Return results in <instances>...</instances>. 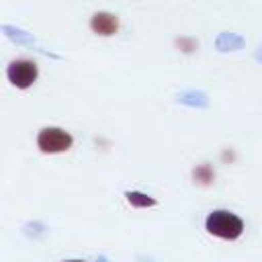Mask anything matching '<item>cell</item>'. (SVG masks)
<instances>
[{"label":"cell","mask_w":262,"mask_h":262,"mask_svg":"<svg viewBox=\"0 0 262 262\" xmlns=\"http://www.w3.org/2000/svg\"><path fill=\"white\" fill-rule=\"evenodd\" d=\"M37 147L43 154H61L72 147V135L59 127H45L37 135Z\"/></svg>","instance_id":"2"},{"label":"cell","mask_w":262,"mask_h":262,"mask_svg":"<svg viewBox=\"0 0 262 262\" xmlns=\"http://www.w3.org/2000/svg\"><path fill=\"white\" fill-rule=\"evenodd\" d=\"M8 80L16 88H29L37 80V66L29 59H16L8 66Z\"/></svg>","instance_id":"3"},{"label":"cell","mask_w":262,"mask_h":262,"mask_svg":"<svg viewBox=\"0 0 262 262\" xmlns=\"http://www.w3.org/2000/svg\"><path fill=\"white\" fill-rule=\"evenodd\" d=\"M125 196H127V201H129L133 207H154V205H156V201H154L151 196L141 194V192H127Z\"/></svg>","instance_id":"5"},{"label":"cell","mask_w":262,"mask_h":262,"mask_svg":"<svg viewBox=\"0 0 262 262\" xmlns=\"http://www.w3.org/2000/svg\"><path fill=\"white\" fill-rule=\"evenodd\" d=\"M207 231L215 237H221V239H237L244 231V221L229 213V211H213L209 217H207V223H205Z\"/></svg>","instance_id":"1"},{"label":"cell","mask_w":262,"mask_h":262,"mask_svg":"<svg viewBox=\"0 0 262 262\" xmlns=\"http://www.w3.org/2000/svg\"><path fill=\"white\" fill-rule=\"evenodd\" d=\"M90 29L96 35L108 37V35H115L119 31V20H117V16H113L108 12H96L90 20Z\"/></svg>","instance_id":"4"},{"label":"cell","mask_w":262,"mask_h":262,"mask_svg":"<svg viewBox=\"0 0 262 262\" xmlns=\"http://www.w3.org/2000/svg\"><path fill=\"white\" fill-rule=\"evenodd\" d=\"M66 262H84V260H66Z\"/></svg>","instance_id":"6"}]
</instances>
